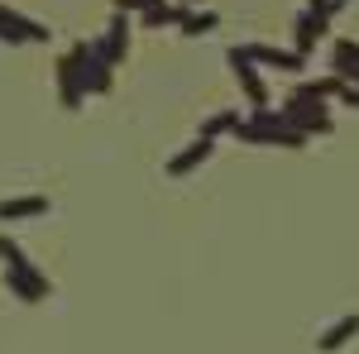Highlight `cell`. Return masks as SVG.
<instances>
[{
    "mask_svg": "<svg viewBox=\"0 0 359 354\" xmlns=\"http://www.w3.org/2000/svg\"><path fill=\"white\" fill-rule=\"evenodd\" d=\"M359 330V316H350V321H340V326L331 330V335H326V340H321V350H335V345H340V340H345V335H355Z\"/></svg>",
    "mask_w": 359,
    "mask_h": 354,
    "instance_id": "1",
    "label": "cell"
},
{
    "mask_svg": "<svg viewBox=\"0 0 359 354\" xmlns=\"http://www.w3.org/2000/svg\"><path fill=\"white\" fill-rule=\"evenodd\" d=\"M29 211H43V201H15V206L5 201L0 206V216H29Z\"/></svg>",
    "mask_w": 359,
    "mask_h": 354,
    "instance_id": "2",
    "label": "cell"
}]
</instances>
